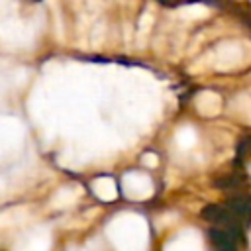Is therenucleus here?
Returning a JSON list of instances; mask_svg holds the SVG:
<instances>
[{
    "instance_id": "nucleus-1",
    "label": "nucleus",
    "mask_w": 251,
    "mask_h": 251,
    "mask_svg": "<svg viewBox=\"0 0 251 251\" xmlns=\"http://www.w3.org/2000/svg\"><path fill=\"white\" fill-rule=\"evenodd\" d=\"M210 237L216 251H239L241 245L239 226H214L210 229Z\"/></svg>"
},
{
    "instance_id": "nucleus-4",
    "label": "nucleus",
    "mask_w": 251,
    "mask_h": 251,
    "mask_svg": "<svg viewBox=\"0 0 251 251\" xmlns=\"http://www.w3.org/2000/svg\"><path fill=\"white\" fill-rule=\"evenodd\" d=\"M161 2H163V4H178L180 0H161Z\"/></svg>"
},
{
    "instance_id": "nucleus-3",
    "label": "nucleus",
    "mask_w": 251,
    "mask_h": 251,
    "mask_svg": "<svg viewBox=\"0 0 251 251\" xmlns=\"http://www.w3.org/2000/svg\"><path fill=\"white\" fill-rule=\"evenodd\" d=\"M202 218L206 222H210L212 226H239V222L231 216V212L226 206H220V204L206 206L202 210Z\"/></svg>"
},
{
    "instance_id": "nucleus-2",
    "label": "nucleus",
    "mask_w": 251,
    "mask_h": 251,
    "mask_svg": "<svg viewBox=\"0 0 251 251\" xmlns=\"http://www.w3.org/2000/svg\"><path fill=\"white\" fill-rule=\"evenodd\" d=\"M226 208L231 212V216L241 224L251 222V196L249 194H233L227 202Z\"/></svg>"
}]
</instances>
